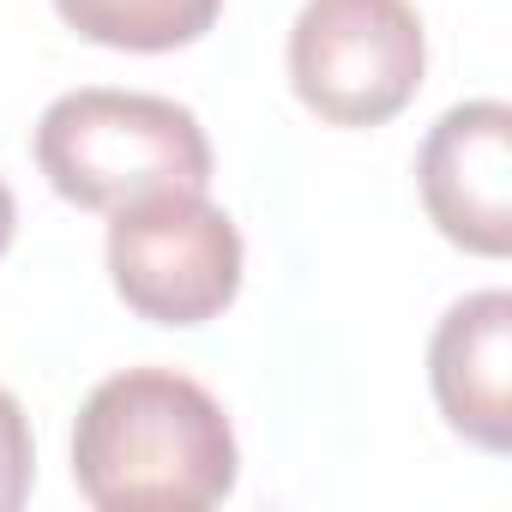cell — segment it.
Masks as SVG:
<instances>
[{
	"instance_id": "277c9868",
	"label": "cell",
	"mask_w": 512,
	"mask_h": 512,
	"mask_svg": "<svg viewBox=\"0 0 512 512\" xmlns=\"http://www.w3.org/2000/svg\"><path fill=\"white\" fill-rule=\"evenodd\" d=\"M422 67L410 0H308L290 25V85L326 127H386L416 103Z\"/></svg>"
},
{
	"instance_id": "8992f818",
	"label": "cell",
	"mask_w": 512,
	"mask_h": 512,
	"mask_svg": "<svg viewBox=\"0 0 512 512\" xmlns=\"http://www.w3.org/2000/svg\"><path fill=\"white\" fill-rule=\"evenodd\" d=\"M428 386L452 434L482 452L512 446V296L482 290L446 308L428 344Z\"/></svg>"
},
{
	"instance_id": "52a82bcc",
	"label": "cell",
	"mask_w": 512,
	"mask_h": 512,
	"mask_svg": "<svg viewBox=\"0 0 512 512\" xmlns=\"http://www.w3.org/2000/svg\"><path fill=\"white\" fill-rule=\"evenodd\" d=\"M55 13L67 19V31H79L97 49L169 55L217 25L223 0H55Z\"/></svg>"
},
{
	"instance_id": "5b68a950",
	"label": "cell",
	"mask_w": 512,
	"mask_h": 512,
	"mask_svg": "<svg viewBox=\"0 0 512 512\" xmlns=\"http://www.w3.org/2000/svg\"><path fill=\"white\" fill-rule=\"evenodd\" d=\"M416 187L452 247L500 260L512 247V109L500 97L446 109L422 139Z\"/></svg>"
},
{
	"instance_id": "6da1fadb",
	"label": "cell",
	"mask_w": 512,
	"mask_h": 512,
	"mask_svg": "<svg viewBox=\"0 0 512 512\" xmlns=\"http://www.w3.org/2000/svg\"><path fill=\"white\" fill-rule=\"evenodd\" d=\"M223 404L175 368L109 374L73 422V482L97 512H205L235 494Z\"/></svg>"
},
{
	"instance_id": "7a4b0ae2",
	"label": "cell",
	"mask_w": 512,
	"mask_h": 512,
	"mask_svg": "<svg viewBox=\"0 0 512 512\" xmlns=\"http://www.w3.org/2000/svg\"><path fill=\"white\" fill-rule=\"evenodd\" d=\"M37 169L79 211H121L145 193L211 187V139L193 109L151 91H67L37 121Z\"/></svg>"
},
{
	"instance_id": "9c48e42d",
	"label": "cell",
	"mask_w": 512,
	"mask_h": 512,
	"mask_svg": "<svg viewBox=\"0 0 512 512\" xmlns=\"http://www.w3.org/2000/svg\"><path fill=\"white\" fill-rule=\"evenodd\" d=\"M13 229H19V205H13V187L0 181V253L13 247Z\"/></svg>"
},
{
	"instance_id": "3957f363",
	"label": "cell",
	"mask_w": 512,
	"mask_h": 512,
	"mask_svg": "<svg viewBox=\"0 0 512 512\" xmlns=\"http://www.w3.org/2000/svg\"><path fill=\"white\" fill-rule=\"evenodd\" d=\"M115 296L151 326H205L241 296V229L205 187L145 193L109 223Z\"/></svg>"
},
{
	"instance_id": "ba28073f",
	"label": "cell",
	"mask_w": 512,
	"mask_h": 512,
	"mask_svg": "<svg viewBox=\"0 0 512 512\" xmlns=\"http://www.w3.org/2000/svg\"><path fill=\"white\" fill-rule=\"evenodd\" d=\"M31 476H37V440H31V416L25 404L0 386V512L25 506L31 494Z\"/></svg>"
}]
</instances>
